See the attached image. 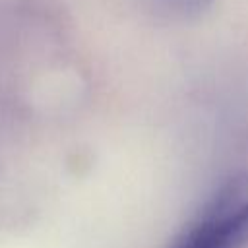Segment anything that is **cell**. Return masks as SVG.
Returning <instances> with one entry per match:
<instances>
[{
    "instance_id": "1",
    "label": "cell",
    "mask_w": 248,
    "mask_h": 248,
    "mask_svg": "<svg viewBox=\"0 0 248 248\" xmlns=\"http://www.w3.org/2000/svg\"><path fill=\"white\" fill-rule=\"evenodd\" d=\"M248 242V174L227 180L174 248H240Z\"/></svg>"
},
{
    "instance_id": "2",
    "label": "cell",
    "mask_w": 248,
    "mask_h": 248,
    "mask_svg": "<svg viewBox=\"0 0 248 248\" xmlns=\"http://www.w3.org/2000/svg\"><path fill=\"white\" fill-rule=\"evenodd\" d=\"M161 12L174 16H196L205 12L215 0H145Z\"/></svg>"
}]
</instances>
